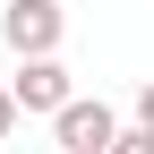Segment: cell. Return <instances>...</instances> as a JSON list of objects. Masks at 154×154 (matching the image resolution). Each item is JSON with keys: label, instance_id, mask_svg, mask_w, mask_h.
I'll return each instance as SVG.
<instances>
[{"label": "cell", "instance_id": "obj_3", "mask_svg": "<svg viewBox=\"0 0 154 154\" xmlns=\"http://www.w3.org/2000/svg\"><path fill=\"white\" fill-rule=\"evenodd\" d=\"M9 94H17V111H51V120H60V111L77 103V94H69V69H60V60H17Z\"/></svg>", "mask_w": 154, "mask_h": 154}, {"label": "cell", "instance_id": "obj_2", "mask_svg": "<svg viewBox=\"0 0 154 154\" xmlns=\"http://www.w3.org/2000/svg\"><path fill=\"white\" fill-rule=\"evenodd\" d=\"M51 137H60V154H111L120 146V111H111L103 94H77L60 120H51Z\"/></svg>", "mask_w": 154, "mask_h": 154}, {"label": "cell", "instance_id": "obj_6", "mask_svg": "<svg viewBox=\"0 0 154 154\" xmlns=\"http://www.w3.org/2000/svg\"><path fill=\"white\" fill-rule=\"evenodd\" d=\"M9 128H17V94L0 86V137H9Z\"/></svg>", "mask_w": 154, "mask_h": 154}, {"label": "cell", "instance_id": "obj_4", "mask_svg": "<svg viewBox=\"0 0 154 154\" xmlns=\"http://www.w3.org/2000/svg\"><path fill=\"white\" fill-rule=\"evenodd\" d=\"M111 154H154V128H120V146Z\"/></svg>", "mask_w": 154, "mask_h": 154}, {"label": "cell", "instance_id": "obj_1", "mask_svg": "<svg viewBox=\"0 0 154 154\" xmlns=\"http://www.w3.org/2000/svg\"><path fill=\"white\" fill-rule=\"evenodd\" d=\"M60 34H69L60 0H9V9H0V43H9L17 60H60Z\"/></svg>", "mask_w": 154, "mask_h": 154}, {"label": "cell", "instance_id": "obj_5", "mask_svg": "<svg viewBox=\"0 0 154 154\" xmlns=\"http://www.w3.org/2000/svg\"><path fill=\"white\" fill-rule=\"evenodd\" d=\"M137 128H154V77L137 86Z\"/></svg>", "mask_w": 154, "mask_h": 154}]
</instances>
